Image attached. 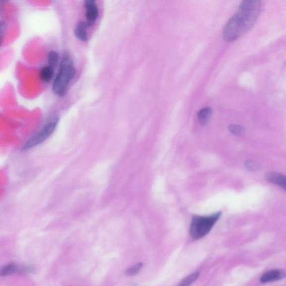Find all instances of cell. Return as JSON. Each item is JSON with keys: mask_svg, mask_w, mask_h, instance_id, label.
Segmentation results:
<instances>
[{"mask_svg": "<svg viewBox=\"0 0 286 286\" xmlns=\"http://www.w3.org/2000/svg\"><path fill=\"white\" fill-rule=\"evenodd\" d=\"M212 114V110L210 107H205L200 110L198 114V118L200 124L203 126L207 125L211 118Z\"/></svg>", "mask_w": 286, "mask_h": 286, "instance_id": "10", "label": "cell"}, {"mask_svg": "<svg viewBox=\"0 0 286 286\" xmlns=\"http://www.w3.org/2000/svg\"><path fill=\"white\" fill-rule=\"evenodd\" d=\"M35 272L34 267L32 266H25L18 267L17 272L21 274H32Z\"/></svg>", "mask_w": 286, "mask_h": 286, "instance_id": "17", "label": "cell"}, {"mask_svg": "<svg viewBox=\"0 0 286 286\" xmlns=\"http://www.w3.org/2000/svg\"><path fill=\"white\" fill-rule=\"evenodd\" d=\"M261 7L260 1L248 0L241 2L238 11L223 28V39L227 42H233L247 32L257 20Z\"/></svg>", "mask_w": 286, "mask_h": 286, "instance_id": "1", "label": "cell"}, {"mask_svg": "<svg viewBox=\"0 0 286 286\" xmlns=\"http://www.w3.org/2000/svg\"><path fill=\"white\" fill-rule=\"evenodd\" d=\"M76 72L72 58L69 53L66 52L63 56L59 70L53 83L52 90L56 95L64 97L72 80Z\"/></svg>", "mask_w": 286, "mask_h": 286, "instance_id": "2", "label": "cell"}, {"mask_svg": "<svg viewBox=\"0 0 286 286\" xmlns=\"http://www.w3.org/2000/svg\"><path fill=\"white\" fill-rule=\"evenodd\" d=\"M265 178L268 182L283 188L286 191V176L276 172H269Z\"/></svg>", "mask_w": 286, "mask_h": 286, "instance_id": "7", "label": "cell"}, {"mask_svg": "<svg viewBox=\"0 0 286 286\" xmlns=\"http://www.w3.org/2000/svg\"><path fill=\"white\" fill-rule=\"evenodd\" d=\"M54 73V69L51 66L43 67L40 72V78L42 82L48 83L53 79Z\"/></svg>", "mask_w": 286, "mask_h": 286, "instance_id": "9", "label": "cell"}, {"mask_svg": "<svg viewBox=\"0 0 286 286\" xmlns=\"http://www.w3.org/2000/svg\"><path fill=\"white\" fill-rule=\"evenodd\" d=\"M84 7L86 10V13H85V16L86 18V22L89 28L95 24L99 15V10H98L96 2L94 0L85 1Z\"/></svg>", "mask_w": 286, "mask_h": 286, "instance_id": "5", "label": "cell"}, {"mask_svg": "<svg viewBox=\"0 0 286 286\" xmlns=\"http://www.w3.org/2000/svg\"><path fill=\"white\" fill-rule=\"evenodd\" d=\"M221 212L209 216H194L190 227V235L192 239L198 240L207 235L220 218Z\"/></svg>", "mask_w": 286, "mask_h": 286, "instance_id": "3", "label": "cell"}, {"mask_svg": "<svg viewBox=\"0 0 286 286\" xmlns=\"http://www.w3.org/2000/svg\"><path fill=\"white\" fill-rule=\"evenodd\" d=\"M58 60H59V55L57 52L51 51L48 53L47 56L48 66L54 68L57 65Z\"/></svg>", "mask_w": 286, "mask_h": 286, "instance_id": "13", "label": "cell"}, {"mask_svg": "<svg viewBox=\"0 0 286 286\" xmlns=\"http://www.w3.org/2000/svg\"><path fill=\"white\" fill-rule=\"evenodd\" d=\"M229 130L232 134L237 136L242 135L244 132V129L239 125L232 124L230 125Z\"/></svg>", "mask_w": 286, "mask_h": 286, "instance_id": "15", "label": "cell"}, {"mask_svg": "<svg viewBox=\"0 0 286 286\" xmlns=\"http://www.w3.org/2000/svg\"><path fill=\"white\" fill-rule=\"evenodd\" d=\"M136 286V285H133V286Z\"/></svg>", "mask_w": 286, "mask_h": 286, "instance_id": "18", "label": "cell"}, {"mask_svg": "<svg viewBox=\"0 0 286 286\" xmlns=\"http://www.w3.org/2000/svg\"><path fill=\"white\" fill-rule=\"evenodd\" d=\"M89 28L86 22L80 21L76 24L74 33L76 37L82 42H86L88 39L87 29Z\"/></svg>", "mask_w": 286, "mask_h": 286, "instance_id": "8", "label": "cell"}, {"mask_svg": "<svg viewBox=\"0 0 286 286\" xmlns=\"http://www.w3.org/2000/svg\"><path fill=\"white\" fill-rule=\"evenodd\" d=\"M286 275L283 271L278 270H273L267 271L264 274L261 278V282L263 284L272 283L285 278Z\"/></svg>", "mask_w": 286, "mask_h": 286, "instance_id": "6", "label": "cell"}, {"mask_svg": "<svg viewBox=\"0 0 286 286\" xmlns=\"http://www.w3.org/2000/svg\"><path fill=\"white\" fill-rule=\"evenodd\" d=\"M18 267L15 263H12L2 267L0 270V276H6L17 272Z\"/></svg>", "mask_w": 286, "mask_h": 286, "instance_id": "11", "label": "cell"}, {"mask_svg": "<svg viewBox=\"0 0 286 286\" xmlns=\"http://www.w3.org/2000/svg\"><path fill=\"white\" fill-rule=\"evenodd\" d=\"M143 263H138L136 264V265L133 266V267L128 268V269L125 271V274L127 276H134L138 275L139 273L142 270L143 267Z\"/></svg>", "mask_w": 286, "mask_h": 286, "instance_id": "14", "label": "cell"}, {"mask_svg": "<svg viewBox=\"0 0 286 286\" xmlns=\"http://www.w3.org/2000/svg\"><path fill=\"white\" fill-rule=\"evenodd\" d=\"M245 165L246 168L252 171H256L260 168V165L253 160L246 161Z\"/></svg>", "mask_w": 286, "mask_h": 286, "instance_id": "16", "label": "cell"}, {"mask_svg": "<svg viewBox=\"0 0 286 286\" xmlns=\"http://www.w3.org/2000/svg\"><path fill=\"white\" fill-rule=\"evenodd\" d=\"M199 272H196L183 279L177 286H190L199 278Z\"/></svg>", "mask_w": 286, "mask_h": 286, "instance_id": "12", "label": "cell"}, {"mask_svg": "<svg viewBox=\"0 0 286 286\" xmlns=\"http://www.w3.org/2000/svg\"><path fill=\"white\" fill-rule=\"evenodd\" d=\"M59 122L58 118H53L44 125L37 133L35 134L30 140L26 142L25 144L22 147L23 150H28L32 147L41 144L50 137L55 132L57 125Z\"/></svg>", "mask_w": 286, "mask_h": 286, "instance_id": "4", "label": "cell"}]
</instances>
